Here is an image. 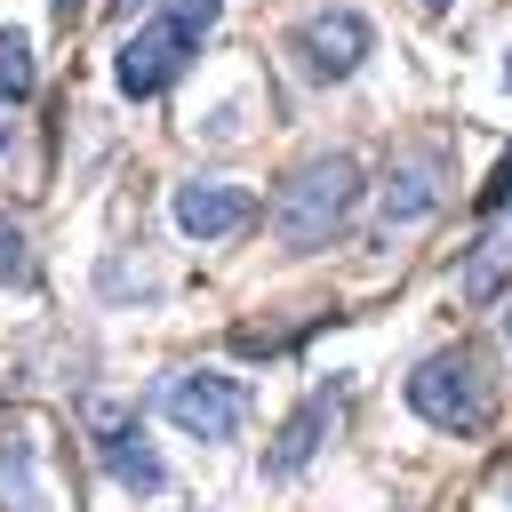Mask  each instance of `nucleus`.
<instances>
[{"label": "nucleus", "instance_id": "4", "mask_svg": "<svg viewBox=\"0 0 512 512\" xmlns=\"http://www.w3.org/2000/svg\"><path fill=\"white\" fill-rule=\"evenodd\" d=\"M160 408H168V424L192 432V440H232V432L248 424V392H240V376H216V368H184V376H168Z\"/></svg>", "mask_w": 512, "mask_h": 512}, {"label": "nucleus", "instance_id": "17", "mask_svg": "<svg viewBox=\"0 0 512 512\" xmlns=\"http://www.w3.org/2000/svg\"><path fill=\"white\" fill-rule=\"evenodd\" d=\"M424 8H448V0H424Z\"/></svg>", "mask_w": 512, "mask_h": 512}, {"label": "nucleus", "instance_id": "6", "mask_svg": "<svg viewBox=\"0 0 512 512\" xmlns=\"http://www.w3.org/2000/svg\"><path fill=\"white\" fill-rule=\"evenodd\" d=\"M288 48H296V64L312 80H352L360 56H368V16L360 8H320V16H304L288 32Z\"/></svg>", "mask_w": 512, "mask_h": 512}, {"label": "nucleus", "instance_id": "11", "mask_svg": "<svg viewBox=\"0 0 512 512\" xmlns=\"http://www.w3.org/2000/svg\"><path fill=\"white\" fill-rule=\"evenodd\" d=\"M0 512H48V480H40V448L24 432L0 440Z\"/></svg>", "mask_w": 512, "mask_h": 512}, {"label": "nucleus", "instance_id": "3", "mask_svg": "<svg viewBox=\"0 0 512 512\" xmlns=\"http://www.w3.org/2000/svg\"><path fill=\"white\" fill-rule=\"evenodd\" d=\"M216 16H224V0H168L152 24H136V32L120 40V56H112L120 96H160V88L184 72V56L216 32Z\"/></svg>", "mask_w": 512, "mask_h": 512}, {"label": "nucleus", "instance_id": "9", "mask_svg": "<svg viewBox=\"0 0 512 512\" xmlns=\"http://www.w3.org/2000/svg\"><path fill=\"white\" fill-rule=\"evenodd\" d=\"M96 456H104V472H112L128 496H160V488H168V464L152 456V440H144V424H136V416H104Z\"/></svg>", "mask_w": 512, "mask_h": 512}, {"label": "nucleus", "instance_id": "18", "mask_svg": "<svg viewBox=\"0 0 512 512\" xmlns=\"http://www.w3.org/2000/svg\"><path fill=\"white\" fill-rule=\"evenodd\" d=\"M120 8H136V0H120Z\"/></svg>", "mask_w": 512, "mask_h": 512}, {"label": "nucleus", "instance_id": "10", "mask_svg": "<svg viewBox=\"0 0 512 512\" xmlns=\"http://www.w3.org/2000/svg\"><path fill=\"white\" fill-rule=\"evenodd\" d=\"M504 280H512V216H496V224L464 248V264H456V296H464V304H488Z\"/></svg>", "mask_w": 512, "mask_h": 512}, {"label": "nucleus", "instance_id": "16", "mask_svg": "<svg viewBox=\"0 0 512 512\" xmlns=\"http://www.w3.org/2000/svg\"><path fill=\"white\" fill-rule=\"evenodd\" d=\"M504 88H512V56H504Z\"/></svg>", "mask_w": 512, "mask_h": 512}, {"label": "nucleus", "instance_id": "8", "mask_svg": "<svg viewBox=\"0 0 512 512\" xmlns=\"http://www.w3.org/2000/svg\"><path fill=\"white\" fill-rule=\"evenodd\" d=\"M336 416H344V384H328V392H312L280 432H272V456H264V472L272 480H288V472H304L312 456H320V440L336 432Z\"/></svg>", "mask_w": 512, "mask_h": 512}, {"label": "nucleus", "instance_id": "1", "mask_svg": "<svg viewBox=\"0 0 512 512\" xmlns=\"http://www.w3.org/2000/svg\"><path fill=\"white\" fill-rule=\"evenodd\" d=\"M408 408L432 432H488L496 416V360L480 344H440L408 368Z\"/></svg>", "mask_w": 512, "mask_h": 512}, {"label": "nucleus", "instance_id": "7", "mask_svg": "<svg viewBox=\"0 0 512 512\" xmlns=\"http://www.w3.org/2000/svg\"><path fill=\"white\" fill-rule=\"evenodd\" d=\"M176 232L184 240H224V232H240V224H256V192H240V184H224V176H192V184H176Z\"/></svg>", "mask_w": 512, "mask_h": 512}, {"label": "nucleus", "instance_id": "13", "mask_svg": "<svg viewBox=\"0 0 512 512\" xmlns=\"http://www.w3.org/2000/svg\"><path fill=\"white\" fill-rule=\"evenodd\" d=\"M32 240H24V224H8L0 216V288H32Z\"/></svg>", "mask_w": 512, "mask_h": 512}, {"label": "nucleus", "instance_id": "14", "mask_svg": "<svg viewBox=\"0 0 512 512\" xmlns=\"http://www.w3.org/2000/svg\"><path fill=\"white\" fill-rule=\"evenodd\" d=\"M480 200H488V208H504V200H512V152H504V160H496V184H488V192H480Z\"/></svg>", "mask_w": 512, "mask_h": 512}, {"label": "nucleus", "instance_id": "15", "mask_svg": "<svg viewBox=\"0 0 512 512\" xmlns=\"http://www.w3.org/2000/svg\"><path fill=\"white\" fill-rule=\"evenodd\" d=\"M72 16H80V0H56V24H72Z\"/></svg>", "mask_w": 512, "mask_h": 512}, {"label": "nucleus", "instance_id": "12", "mask_svg": "<svg viewBox=\"0 0 512 512\" xmlns=\"http://www.w3.org/2000/svg\"><path fill=\"white\" fill-rule=\"evenodd\" d=\"M32 80H40L32 40H24V32H0V104H24V96H32Z\"/></svg>", "mask_w": 512, "mask_h": 512}, {"label": "nucleus", "instance_id": "5", "mask_svg": "<svg viewBox=\"0 0 512 512\" xmlns=\"http://www.w3.org/2000/svg\"><path fill=\"white\" fill-rule=\"evenodd\" d=\"M440 184H448V144H408L400 160H392V176H384V200H376V232L392 240V232H408L416 216H432L440 208Z\"/></svg>", "mask_w": 512, "mask_h": 512}, {"label": "nucleus", "instance_id": "2", "mask_svg": "<svg viewBox=\"0 0 512 512\" xmlns=\"http://www.w3.org/2000/svg\"><path fill=\"white\" fill-rule=\"evenodd\" d=\"M360 208V160L352 152H312L304 168H288L280 200H272V224L288 248H328Z\"/></svg>", "mask_w": 512, "mask_h": 512}]
</instances>
